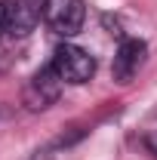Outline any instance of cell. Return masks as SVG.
Instances as JSON below:
<instances>
[{
    "instance_id": "cell-7",
    "label": "cell",
    "mask_w": 157,
    "mask_h": 160,
    "mask_svg": "<svg viewBox=\"0 0 157 160\" xmlns=\"http://www.w3.org/2000/svg\"><path fill=\"white\" fill-rule=\"evenodd\" d=\"M145 142H148V148H151V151L157 154V129H154V132H151V136H148Z\"/></svg>"
},
{
    "instance_id": "cell-6",
    "label": "cell",
    "mask_w": 157,
    "mask_h": 160,
    "mask_svg": "<svg viewBox=\"0 0 157 160\" xmlns=\"http://www.w3.org/2000/svg\"><path fill=\"white\" fill-rule=\"evenodd\" d=\"M6 31V3H0V34Z\"/></svg>"
},
{
    "instance_id": "cell-4",
    "label": "cell",
    "mask_w": 157,
    "mask_h": 160,
    "mask_svg": "<svg viewBox=\"0 0 157 160\" xmlns=\"http://www.w3.org/2000/svg\"><path fill=\"white\" fill-rule=\"evenodd\" d=\"M40 12H43V9L34 6V0H9V3H6V34L25 37L28 31H34Z\"/></svg>"
},
{
    "instance_id": "cell-1",
    "label": "cell",
    "mask_w": 157,
    "mask_h": 160,
    "mask_svg": "<svg viewBox=\"0 0 157 160\" xmlns=\"http://www.w3.org/2000/svg\"><path fill=\"white\" fill-rule=\"evenodd\" d=\"M49 65H53V71L59 74L62 83H74V86L93 80V74H96V59H93L86 49L74 46V43H62L59 49L53 52V62H49Z\"/></svg>"
},
{
    "instance_id": "cell-3",
    "label": "cell",
    "mask_w": 157,
    "mask_h": 160,
    "mask_svg": "<svg viewBox=\"0 0 157 160\" xmlns=\"http://www.w3.org/2000/svg\"><path fill=\"white\" fill-rule=\"evenodd\" d=\"M145 52L148 46L142 40H123L117 46V56H114V65H111V74L117 83H129V80L139 74L142 62H145Z\"/></svg>"
},
{
    "instance_id": "cell-2",
    "label": "cell",
    "mask_w": 157,
    "mask_h": 160,
    "mask_svg": "<svg viewBox=\"0 0 157 160\" xmlns=\"http://www.w3.org/2000/svg\"><path fill=\"white\" fill-rule=\"evenodd\" d=\"M40 9H43V22L62 37H74L86 19L83 0H43Z\"/></svg>"
},
{
    "instance_id": "cell-5",
    "label": "cell",
    "mask_w": 157,
    "mask_h": 160,
    "mask_svg": "<svg viewBox=\"0 0 157 160\" xmlns=\"http://www.w3.org/2000/svg\"><path fill=\"white\" fill-rule=\"evenodd\" d=\"M59 74L53 71V65L49 68H43V71H37L34 77H31V83H28V89H25V99H28V105L31 108H46L49 102H56V96H59Z\"/></svg>"
}]
</instances>
